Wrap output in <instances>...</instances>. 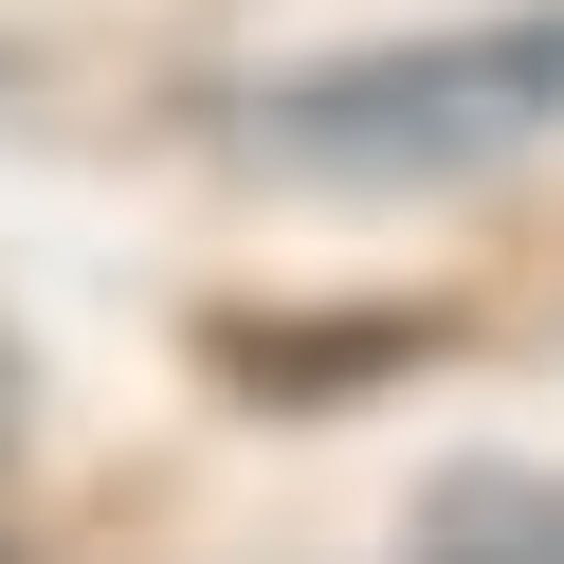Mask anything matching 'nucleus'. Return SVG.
Masks as SVG:
<instances>
[{"label":"nucleus","instance_id":"obj_1","mask_svg":"<svg viewBox=\"0 0 564 564\" xmlns=\"http://www.w3.org/2000/svg\"><path fill=\"white\" fill-rule=\"evenodd\" d=\"M546 128H564V0H510V19H455V37L310 55V74L237 91L219 147L328 164V183H474V164H528Z\"/></svg>","mask_w":564,"mask_h":564},{"label":"nucleus","instance_id":"obj_2","mask_svg":"<svg viewBox=\"0 0 564 564\" xmlns=\"http://www.w3.org/2000/svg\"><path fill=\"white\" fill-rule=\"evenodd\" d=\"M401 564H564V474H455Z\"/></svg>","mask_w":564,"mask_h":564},{"label":"nucleus","instance_id":"obj_3","mask_svg":"<svg viewBox=\"0 0 564 564\" xmlns=\"http://www.w3.org/2000/svg\"><path fill=\"white\" fill-rule=\"evenodd\" d=\"M419 365V328H328V346H256V382L292 401V382H401Z\"/></svg>","mask_w":564,"mask_h":564},{"label":"nucleus","instance_id":"obj_4","mask_svg":"<svg viewBox=\"0 0 564 564\" xmlns=\"http://www.w3.org/2000/svg\"><path fill=\"white\" fill-rule=\"evenodd\" d=\"M19 401H37V382H19V346H0V455H19Z\"/></svg>","mask_w":564,"mask_h":564},{"label":"nucleus","instance_id":"obj_5","mask_svg":"<svg viewBox=\"0 0 564 564\" xmlns=\"http://www.w3.org/2000/svg\"><path fill=\"white\" fill-rule=\"evenodd\" d=\"M0 564H19V546H0Z\"/></svg>","mask_w":564,"mask_h":564}]
</instances>
